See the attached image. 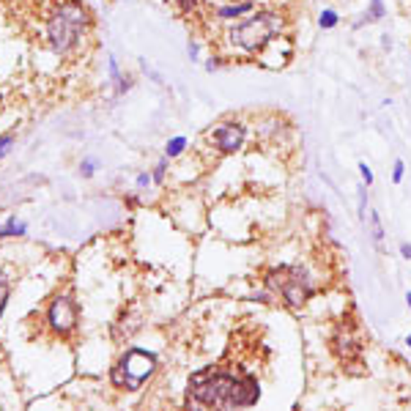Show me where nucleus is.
<instances>
[{"mask_svg": "<svg viewBox=\"0 0 411 411\" xmlns=\"http://www.w3.org/2000/svg\"><path fill=\"white\" fill-rule=\"evenodd\" d=\"M22 230H25L22 223H17V220H9L6 225H0V236H20Z\"/></svg>", "mask_w": 411, "mask_h": 411, "instance_id": "f8f14e48", "label": "nucleus"}, {"mask_svg": "<svg viewBox=\"0 0 411 411\" xmlns=\"http://www.w3.org/2000/svg\"><path fill=\"white\" fill-rule=\"evenodd\" d=\"M403 170H406V164H403V159H398L395 167H392V181H395V184H400V181H403Z\"/></svg>", "mask_w": 411, "mask_h": 411, "instance_id": "2eb2a0df", "label": "nucleus"}, {"mask_svg": "<svg viewBox=\"0 0 411 411\" xmlns=\"http://www.w3.org/2000/svg\"><path fill=\"white\" fill-rule=\"evenodd\" d=\"M252 9H255V3H252V0H242V3L220 6V9H217V17H220V20H239L242 14H249Z\"/></svg>", "mask_w": 411, "mask_h": 411, "instance_id": "1a4fd4ad", "label": "nucleus"}, {"mask_svg": "<svg viewBox=\"0 0 411 411\" xmlns=\"http://www.w3.org/2000/svg\"><path fill=\"white\" fill-rule=\"evenodd\" d=\"M154 368H157V356L154 354L132 349L118 362V368L113 370V384L116 387H126V390H137L145 378L154 373Z\"/></svg>", "mask_w": 411, "mask_h": 411, "instance_id": "39448f33", "label": "nucleus"}, {"mask_svg": "<svg viewBox=\"0 0 411 411\" xmlns=\"http://www.w3.org/2000/svg\"><path fill=\"white\" fill-rule=\"evenodd\" d=\"M370 227H373V239L381 242V239H384V227H381V220H378L376 211H370Z\"/></svg>", "mask_w": 411, "mask_h": 411, "instance_id": "4468645a", "label": "nucleus"}, {"mask_svg": "<svg viewBox=\"0 0 411 411\" xmlns=\"http://www.w3.org/2000/svg\"><path fill=\"white\" fill-rule=\"evenodd\" d=\"M400 255L411 261V244H409V242H403V244H400Z\"/></svg>", "mask_w": 411, "mask_h": 411, "instance_id": "4be33fe9", "label": "nucleus"}, {"mask_svg": "<svg viewBox=\"0 0 411 411\" xmlns=\"http://www.w3.org/2000/svg\"><path fill=\"white\" fill-rule=\"evenodd\" d=\"M85 25H88L85 6H82L80 0H66L61 9L55 11V17L50 20V28H47V36H50L52 50L61 52V55L72 52Z\"/></svg>", "mask_w": 411, "mask_h": 411, "instance_id": "7ed1b4c3", "label": "nucleus"}, {"mask_svg": "<svg viewBox=\"0 0 411 411\" xmlns=\"http://www.w3.org/2000/svg\"><path fill=\"white\" fill-rule=\"evenodd\" d=\"M184 148H186V140H184V137H173V140L167 143V148H164V154H167V157H179V154L184 151Z\"/></svg>", "mask_w": 411, "mask_h": 411, "instance_id": "ddd939ff", "label": "nucleus"}, {"mask_svg": "<svg viewBox=\"0 0 411 411\" xmlns=\"http://www.w3.org/2000/svg\"><path fill=\"white\" fill-rule=\"evenodd\" d=\"M332 351L337 354V359L340 362H356L359 359V354H362V343H359V337H356V332L349 327V324H340V327L334 329V334H332Z\"/></svg>", "mask_w": 411, "mask_h": 411, "instance_id": "423d86ee", "label": "nucleus"}, {"mask_svg": "<svg viewBox=\"0 0 411 411\" xmlns=\"http://www.w3.org/2000/svg\"><path fill=\"white\" fill-rule=\"evenodd\" d=\"M406 302H409V308H411V291L406 293Z\"/></svg>", "mask_w": 411, "mask_h": 411, "instance_id": "b1692460", "label": "nucleus"}, {"mask_svg": "<svg viewBox=\"0 0 411 411\" xmlns=\"http://www.w3.org/2000/svg\"><path fill=\"white\" fill-rule=\"evenodd\" d=\"M258 398L261 387L255 376L220 368L195 373L186 387V403L201 409H239L258 403Z\"/></svg>", "mask_w": 411, "mask_h": 411, "instance_id": "f257e3e1", "label": "nucleus"}, {"mask_svg": "<svg viewBox=\"0 0 411 411\" xmlns=\"http://www.w3.org/2000/svg\"><path fill=\"white\" fill-rule=\"evenodd\" d=\"M384 14H387V9H384V0H370V9H368V14H365V22L381 20Z\"/></svg>", "mask_w": 411, "mask_h": 411, "instance_id": "9d476101", "label": "nucleus"}, {"mask_svg": "<svg viewBox=\"0 0 411 411\" xmlns=\"http://www.w3.org/2000/svg\"><path fill=\"white\" fill-rule=\"evenodd\" d=\"M145 184H148V176H145V173H143V176L137 179V186H145Z\"/></svg>", "mask_w": 411, "mask_h": 411, "instance_id": "5701e85b", "label": "nucleus"}, {"mask_svg": "<svg viewBox=\"0 0 411 411\" xmlns=\"http://www.w3.org/2000/svg\"><path fill=\"white\" fill-rule=\"evenodd\" d=\"M359 173H362V181H365V184H373V170H370L368 167V162H362L359 164Z\"/></svg>", "mask_w": 411, "mask_h": 411, "instance_id": "f3484780", "label": "nucleus"}, {"mask_svg": "<svg viewBox=\"0 0 411 411\" xmlns=\"http://www.w3.org/2000/svg\"><path fill=\"white\" fill-rule=\"evenodd\" d=\"M11 151V137L6 135V137H0V157H6Z\"/></svg>", "mask_w": 411, "mask_h": 411, "instance_id": "6ab92c4d", "label": "nucleus"}, {"mask_svg": "<svg viewBox=\"0 0 411 411\" xmlns=\"http://www.w3.org/2000/svg\"><path fill=\"white\" fill-rule=\"evenodd\" d=\"M47 318H50V324L55 332H72L74 324H77V308H74V302L69 299V296H58L52 305H50V313H47Z\"/></svg>", "mask_w": 411, "mask_h": 411, "instance_id": "6e6552de", "label": "nucleus"}, {"mask_svg": "<svg viewBox=\"0 0 411 411\" xmlns=\"http://www.w3.org/2000/svg\"><path fill=\"white\" fill-rule=\"evenodd\" d=\"M6 296H9V288H6L3 274H0V313H3V308H6Z\"/></svg>", "mask_w": 411, "mask_h": 411, "instance_id": "a211bd4d", "label": "nucleus"}, {"mask_svg": "<svg viewBox=\"0 0 411 411\" xmlns=\"http://www.w3.org/2000/svg\"><path fill=\"white\" fill-rule=\"evenodd\" d=\"M233 3H242V0H233Z\"/></svg>", "mask_w": 411, "mask_h": 411, "instance_id": "a878e982", "label": "nucleus"}, {"mask_svg": "<svg viewBox=\"0 0 411 411\" xmlns=\"http://www.w3.org/2000/svg\"><path fill=\"white\" fill-rule=\"evenodd\" d=\"M337 22H340V17H337V11H332V9H327V11H321V17H318V25L321 28H337Z\"/></svg>", "mask_w": 411, "mask_h": 411, "instance_id": "9b49d317", "label": "nucleus"}, {"mask_svg": "<svg viewBox=\"0 0 411 411\" xmlns=\"http://www.w3.org/2000/svg\"><path fill=\"white\" fill-rule=\"evenodd\" d=\"M164 167H167V164H164V162H159V164H157V170H154V179H157V181H162Z\"/></svg>", "mask_w": 411, "mask_h": 411, "instance_id": "aec40b11", "label": "nucleus"}, {"mask_svg": "<svg viewBox=\"0 0 411 411\" xmlns=\"http://www.w3.org/2000/svg\"><path fill=\"white\" fill-rule=\"evenodd\" d=\"M406 346H409V349H411V334H409V337H406Z\"/></svg>", "mask_w": 411, "mask_h": 411, "instance_id": "393cba45", "label": "nucleus"}, {"mask_svg": "<svg viewBox=\"0 0 411 411\" xmlns=\"http://www.w3.org/2000/svg\"><path fill=\"white\" fill-rule=\"evenodd\" d=\"M244 126L239 121H225L220 123L217 129H211V143L217 145L223 154H233V151H239L242 148V143H244Z\"/></svg>", "mask_w": 411, "mask_h": 411, "instance_id": "0eeeda50", "label": "nucleus"}, {"mask_svg": "<svg viewBox=\"0 0 411 411\" xmlns=\"http://www.w3.org/2000/svg\"><path fill=\"white\" fill-rule=\"evenodd\" d=\"M266 286L283 296V302L291 308H302L313 296V280L308 277V271L299 266H280L266 274Z\"/></svg>", "mask_w": 411, "mask_h": 411, "instance_id": "20e7f679", "label": "nucleus"}, {"mask_svg": "<svg viewBox=\"0 0 411 411\" xmlns=\"http://www.w3.org/2000/svg\"><path fill=\"white\" fill-rule=\"evenodd\" d=\"M176 6H179L184 14H192V11H195V6H198V0H176Z\"/></svg>", "mask_w": 411, "mask_h": 411, "instance_id": "dca6fc26", "label": "nucleus"}, {"mask_svg": "<svg viewBox=\"0 0 411 411\" xmlns=\"http://www.w3.org/2000/svg\"><path fill=\"white\" fill-rule=\"evenodd\" d=\"M91 173H94V159L82 162V176H91Z\"/></svg>", "mask_w": 411, "mask_h": 411, "instance_id": "412c9836", "label": "nucleus"}, {"mask_svg": "<svg viewBox=\"0 0 411 411\" xmlns=\"http://www.w3.org/2000/svg\"><path fill=\"white\" fill-rule=\"evenodd\" d=\"M280 33H283V17L277 11H258L247 20L236 22L227 36H230L233 47L255 55V52H264Z\"/></svg>", "mask_w": 411, "mask_h": 411, "instance_id": "f03ea898", "label": "nucleus"}]
</instances>
